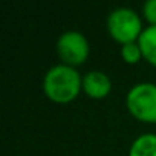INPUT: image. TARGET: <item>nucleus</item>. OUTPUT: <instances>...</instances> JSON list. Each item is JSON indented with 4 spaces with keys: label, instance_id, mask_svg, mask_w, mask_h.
Masks as SVG:
<instances>
[{
    "label": "nucleus",
    "instance_id": "0eeeda50",
    "mask_svg": "<svg viewBox=\"0 0 156 156\" xmlns=\"http://www.w3.org/2000/svg\"><path fill=\"white\" fill-rule=\"evenodd\" d=\"M129 156H156V135H139L130 145Z\"/></svg>",
    "mask_w": 156,
    "mask_h": 156
},
{
    "label": "nucleus",
    "instance_id": "7ed1b4c3",
    "mask_svg": "<svg viewBox=\"0 0 156 156\" xmlns=\"http://www.w3.org/2000/svg\"><path fill=\"white\" fill-rule=\"evenodd\" d=\"M126 107L135 119L147 124H156V84H135L127 92Z\"/></svg>",
    "mask_w": 156,
    "mask_h": 156
},
{
    "label": "nucleus",
    "instance_id": "6e6552de",
    "mask_svg": "<svg viewBox=\"0 0 156 156\" xmlns=\"http://www.w3.org/2000/svg\"><path fill=\"white\" fill-rule=\"evenodd\" d=\"M121 57L127 64H138L141 60H144V55L138 41L121 46Z\"/></svg>",
    "mask_w": 156,
    "mask_h": 156
},
{
    "label": "nucleus",
    "instance_id": "20e7f679",
    "mask_svg": "<svg viewBox=\"0 0 156 156\" xmlns=\"http://www.w3.org/2000/svg\"><path fill=\"white\" fill-rule=\"evenodd\" d=\"M89 52L90 46L86 35L78 31L63 32L57 40V54L61 64L78 67L87 60Z\"/></svg>",
    "mask_w": 156,
    "mask_h": 156
},
{
    "label": "nucleus",
    "instance_id": "f03ea898",
    "mask_svg": "<svg viewBox=\"0 0 156 156\" xmlns=\"http://www.w3.org/2000/svg\"><path fill=\"white\" fill-rule=\"evenodd\" d=\"M144 29L141 17L130 8H116L107 17V32L121 46L136 43Z\"/></svg>",
    "mask_w": 156,
    "mask_h": 156
},
{
    "label": "nucleus",
    "instance_id": "f257e3e1",
    "mask_svg": "<svg viewBox=\"0 0 156 156\" xmlns=\"http://www.w3.org/2000/svg\"><path fill=\"white\" fill-rule=\"evenodd\" d=\"M43 92L55 104H69L83 92V76L76 67L57 64L43 78Z\"/></svg>",
    "mask_w": 156,
    "mask_h": 156
},
{
    "label": "nucleus",
    "instance_id": "39448f33",
    "mask_svg": "<svg viewBox=\"0 0 156 156\" xmlns=\"http://www.w3.org/2000/svg\"><path fill=\"white\" fill-rule=\"evenodd\" d=\"M83 92L92 100H104L112 92V81L107 73L90 70L83 76Z\"/></svg>",
    "mask_w": 156,
    "mask_h": 156
},
{
    "label": "nucleus",
    "instance_id": "423d86ee",
    "mask_svg": "<svg viewBox=\"0 0 156 156\" xmlns=\"http://www.w3.org/2000/svg\"><path fill=\"white\" fill-rule=\"evenodd\" d=\"M138 43L142 51L144 60L156 67V26H147L141 34Z\"/></svg>",
    "mask_w": 156,
    "mask_h": 156
},
{
    "label": "nucleus",
    "instance_id": "1a4fd4ad",
    "mask_svg": "<svg viewBox=\"0 0 156 156\" xmlns=\"http://www.w3.org/2000/svg\"><path fill=\"white\" fill-rule=\"evenodd\" d=\"M142 17L148 26H156V0H148L142 5Z\"/></svg>",
    "mask_w": 156,
    "mask_h": 156
}]
</instances>
